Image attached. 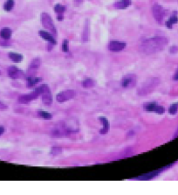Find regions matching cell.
I'll return each instance as SVG.
<instances>
[{"instance_id":"obj_24","label":"cell","mask_w":178,"mask_h":195,"mask_svg":"<svg viewBox=\"0 0 178 195\" xmlns=\"http://www.w3.org/2000/svg\"><path fill=\"white\" fill-rule=\"evenodd\" d=\"M54 11L58 14V15H62L64 12L66 11V7L64 5H61V4H56L54 6Z\"/></svg>"},{"instance_id":"obj_20","label":"cell","mask_w":178,"mask_h":195,"mask_svg":"<svg viewBox=\"0 0 178 195\" xmlns=\"http://www.w3.org/2000/svg\"><path fill=\"white\" fill-rule=\"evenodd\" d=\"M8 56L14 62H20V61H22L23 60L22 54H17V53H9Z\"/></svg>"},{"instance_id":"obj_5","label":"cell","mask_w":178,"mask_h":195,"mask_svg":"<svg viewBox=\"0 0 178 195\" xmlns=\"http://www.w3.org/2000/svg\"><path fill=\"white\" fill-rule=\"evenodd\" d=\"M121 84L124 89H132L136 85V75L134 74H128L124 75L122 79Z\"/></svg>"},{"instance_id":"obj_23","label":"cell","mask_w":178,"mask_h":195,"mask_svg":"<svg viewBox=\"0 0 178 195\" xmlns=\"http://www.w3.org/2000/svg\"><path fill=\"white\" fill-rule=\"evenodd\" d=\"M13 6H14V0H7L4 4V9L6 12H10L12 10Z\"/></svg>"},{"instance_id":"obj_2","label":"cell","mask_w":178,"mask_h":195,"mask_svg":"<svg viewBox=\"0 0 178 195\" xmlns=\"http://www.w3.org/2000/svg\"><path fill=\"white\" fill-rule=\"evenodd\" d=\"M158 84H159V80L157 78L148 79L140 86L137 93L141 95H146L153 92V90L157 87Z\"/></svg>"},{"instance_id":"obj_12","label":"cell","mask_w":178,"mask_h":195,"mask_svg":"<svg viewBox=\"0 0 178 195\" xmlns=\"http://www.w3.org/2000/svg\"><path fill=\"white\" fill-rule=\"evenodd\" d=\"M7 73L11 79H21L24 76V74L22 70L15 66L9 67L7 69Z\"/></svg>"},{"instance_id":"obj_31","label":"cell","mask_w":178,"mask_h":195,"mask_svg":"<svg viewBox=\"0 0 178 195\" xmlns=\"http://www.w3.org/2000/svg\"><path fill=\"white\" fill-rule=\"evenodd\" d=\"M169 51H170L171 54H175V53H177L178 51V47L177 46H172Z\"/></svg>"},{"instance_id":"obj_26","label":"cell","mask_w":178,"mask_h":195,"mask_svg":"<svg viewBox=\"0 0 178 195\" xmlns=\"http://www.w3.org/2000/svg\"><path fill=\"white\" fill-rule=\"evenodd\" d=\"M177 110H178V103L172 104V105L169 107V109H168V112H169L170 115H175V114H177Z\"/></svg>"},{"instance_id":"obj_8","label":"cell","mask_w":178,"mask_h":195,"mask_svg":"<svg viewBox=\"0 0 178 195\" xmlns=\"http://www.w3.org/2000/svg\"><path fill=\"white\" fill-rule=\"evenodd\" d=\"M171 165H172V164H169V165H168L166 167L161 168V169H159V170H156V171H154V172H148V173H146V174H142V175H141V176H139V177L134 178V179H136V180H151V179H153L154 178H156V176H158L161 172H162L163 171H165L166 169H168V167H170Z\"/></svg>"},{"instance_id":"obj_10","label":"cell","mask_w":178,"mask_h":195,"mask_svg":"<svg viewBox=\"0 0 178 195\" xmlns=\"http://www.w3.org/2000/svg\"><path fill=\"white\" fill-rule=\"evenodd\" d=\"M64 125L67 131L71 133H76L79 131V123L75 119H67V121H63Z\"/></svg>"},{"instance_id":"obj_22","label":"cell","mask_w":178,"mask_h":195,"mask_svg":"<svg viewBox=\"0 0 178 195\" xmlns=\"http://www.w3.org/2000/svg\"><path fill=\"white\" fill-rule=\"evenodd\" d=\"M178 23V18L177 15H173L169 18V19L166 22V25H167L168 28H172L173 25L174 24Z\"/></svg>"},{"instance_id":"obj_14","label":"cell","mask_w":178,"mask_h":195,"mask_svg":"<svg viewBox=\"0 0 178 195\" xmlns=\"http://www.w3.org/2000/svg\"><path fill=\"white\" fill-rule=\"evenodd\" d=\"M126 47V43L125 42H121V41H111L108 44V49L112 52H120L123 50Z\"/></svg>"},{"instance_id":"obj_25","label":"cell","mask_w":178,"mask_h":195,"mask_svg":"<svg viewBox=\"0 0 178 195\" xmlns=\"http://www.w3.org/2000/svg\"><path fill=\"white\" fill-rule=\"evenodd\" d=\"M39 115L42 118H44L45 120H50L53 118V115L52 114H50L49 112H46V111H39Z\"/></svg>"},{"instance_id":"obj_29","label":"cell","mask_w":178,"mask_h":195,"mask_svg":"<svg viewBox=\"0 0 178 195\" xmlns=\"http://www.w3.org/2000/svg\"><path fill=\"white\" fill-rule=\"evenodd\" d=\"M62 50L63 52H68V40L67 39H65L63 41V44H62Z\"/></svg>"},{"instance_id":"obj_15","label":"cell","mask_w":178,"mask_h":195,"mask_svg":"<svg viewBox=\"0 0 178 195\" xmlns=\"http://www.w3.org/2000/svg\"><path fill=\"white\" fill-rule=\"evenodd\" d=\"M99 120L100 122L102 124L103 128L100 130V134H107L109 130V123H108V120L105 117V116H100L99 117Z\"/></svg>"},{"instance_id":"obj_1","label":"cell","mask_w":178,"mask_h":195,"mask_svg":"<svg viewBox=\"0 0 178 195\" xmlns=\"http://www.w3.org/2000/svg\"><path fill=\"white\" fill-rule=\"evenodd\" d=\"M168 40L166 37L163 36H156L153 38H149L142 41L140 46V51L145 54H152L163 50V48L167 46Z\"/></svg>"},{"instance_id":"obj_28","label":"cell","mask_w":178,"mask_h":195,"mask_svg":"<svg viewBox=\"0 0 178 195\" xmlns=\"http://www.w3.org/2000/svg\"><path fill=\"white\" fill-rule=\"evenodd\" d=\"M114 6H115L116 9H126V8L128 7V5H127L126 4H124L122 1L115 3V4H114Z\"/></svg>"},{"instance_id":"obj_34","label":"cell","mask_w":178,"mask_h":195,"mask_svg":"<svg viewBox=\"0 0 178 195\" xmlns=\"http://www.w3.org/2000/svg\"><path fill=\"white\" fill-rule=\"evenodd\" d=\"M124 4H126L128 6H129L130 4H131V0H122Z\"/></svg>"},{"instance_id":"obj_16","label":"cell","mask_w":178,"mask_h":195,"mask_svg":"<svg viewBox=\"0 0 178 195\" xmlns=\"http://www.w3.org/2000/svg\"><path fill=\"white\" fill-rule=\"evenodd\" d=\"M39 34L40 35V37H42L44 39L47 40V42H49L50 44H52V45H56V44H57L55 39L53 38V36L52 34H50V33H48L47 32L39 31Z\"/></svg>"},{"instance_id":"obj_35","label":"cell","mask_w":178,"mask_h":195,"mask_svg":"<svg viewBox=\"0 0 178 195\" xmlns=\"http://www.w3.org/2000/svg\"><path fill=\"white\" fill-rule=\"evenodd\" d=\"M173 80H178V70L175 73V74H174V76H173Z\"/></svg>"},{"instance_id":"obj_27","label":"cell","mask_w":178,"mask_h":195,"mask_svg":"<svg viewBox=\"0 0 178 195\" xmlns=\"http://www.w3.org/2000/svg\"><path fill=\"white\" fill-rule=\"evenodd\" d=\"M62 152V149L59 147V146H53L52 150H51V154L53 156H57V155H59L60 153Z\"/></svg>"},{"instance_id":"obj_19","label":"cell","mask_w":178,"mask_h":195,"mask_svg":"<svg viewBox=\"0 0 178 195\" xmlns=\"http://www.w3.org/2000/svg\"><path fill=\"white\" fill-rule=\"evenodd\" d=\"M41 65V60L39 58H35L33 59L32 61H31V64H30V67H29V69L31 70H37L40 67Z\"/></svg>"},{"instance_id":"obj_3","label":"cell","mask_w":178,"mask_h":195,"mask_svg":"<svg viewBox=\"0 0 178 195\" xmlns=\"http://www.w3.org/2000/svg\"><path fill=\"white\" fill-rule=\"evenodd\" d=\"M35 90L39 94V95L42 96V102L44 105H51L53 103V95L47 85L42 84L41 86L38 87Z\"/></svg>"},{"instance_id":"obj_4","label":"cell","mask_w":178,"mask_h":195,"mask_svg":"<svg viewBox=\"0 0 178 195\" xmlns=\"http://www.w3.org/2000/svg\"><path fill=\"white\" fill-rule=\"evenodd\" d=\"M51 135L53 138H64L69 136L70 133L67 131V130L64 125V123L59 122L53 126L51 131Z\"/></svg>"},{"instance_id":"obj_6","label":"cell","mask_w":178,"mask_h":195,"mask_svg":"<svg viewBox=\"0 0 178 195\" xmlns=\"http://www.w3.org/2000/svg\"><path fill=\"white\" fill-rule=\"evenodd\" d=\"M41 20H42V25L44 28L48 29L52 33L56 34L57 31H56L55 25L53 24V21L52 19V18L50 17V15L48 13H43L41 16Z\"/></svg>"},{"instance_id":"obj_13","label":"cell","mask_w":178,"mask_h":195,"mask_svg":"<svg viewBox=\"0 0 178 195\" xmlns=\"http://www.w3.org/2000/svg\"><path fill=\"white\" fill-rule=\"evenodd\" d=\"M39 96V94L36 90H34L33 92L30 93V94H27V95H23L19 97V102L20 103H29L30 102L36 100L38 97Z\"/></svg>"},{"instance_id":"obj_18","label":"cell","mask_w":178,"mask_h":195,"mask_svg":"<svg viewBox=\"0 0 178 195\" xmlns=\"http://www.w3.org/2000/svg\"><path fill=\"white\" fill-rule=\"evenodd\" d=\"M26 79H27L28 87H29V88L33 87L36 84H38L39 82L41 81V79H40V78H38V77H36L35 75H28V76L26 77Z\"/></svg>"},{"instance_id":"obj_9","label":"cell","mask_w":178,"mask_h":195,"mask_svg":"<svg viewBox=\"0 0 178 195\" xmlns=\"http://www.w3.org/2000/svg\"><path fill=\"white\" fill-rule=\"evenodd\" d=\"M152 12H153L154 18L156 19V21L161 23L164 18V15H165V12H164L162 6H161L158 4H154V6L152 7Z\"/></svg>"},{"instance_id":"obj_17","label":"cell","mask_w":178,"mask_h":195,"mask_svg":"<svg viewBox=\"0 0 178 195\" xmlns=\"http://www.w3.org/2000/svg\"><path fill=\"white\" fill-rule=\"evenodd\" d=\"M11 33H12V31L11 29L8 28V27H5V28H3L0 31V37L4 40H8L11 38Z\"/></svg>"},{"instance_id":"obj_33","label":"cell","mask_w":178,"mask_h":195,"mask_svg":"<svg viewBox=\"0 0 178 195\" xmlns=\"http://www.w3.org/2000/svg\"><path fill=\"white\" fill-rule=\"evenodd\" d=\"M4 131H5V129H4V127L2 126V125H0V136H2V135L4 133Z\"/></svg>"},{"instance_id":"obj_32","label":"cell","mask_w":178,"mask_h":195,"mask_svg":"<svg viewBox=\"0 0 178 195\" xmlns=\"http://www.w3.org/2000/svg\"><path fill=\"white\" fill-rule=\"evenodd\" d=\"M7 109V106L4 103H3L2 102H0V110H4V109Z\"/></svg>"},{"instance_id":"obj_11","label":"cell","mask_w":178,"mask_h":195,"mask_svg":"<svg viewBox=\"0 0 178 195\" xmlns=\"http://www.w3.org/2000/svg\"><path fill=\"white\" fill-rule=\"evenodd\" d=\"M144 109L146 111L148 112H156L157 114H163L165 112V109L162 106H160L156 103H149L144 105Z\"/></svg>"},{"instance_id":"obj_7","label":"cell","mask_w":178,"mask_h":195,"mask_svg":"<svg viewBox=\"0 0 178 195\" xmlns=\"http://www.w3.org/2000/svg\"><path fill=\"white\" fill-rule=\"evenodd\" d=\"M74 96H75V92L72 89H68V90H64V91L57 94L56 100L58 103H61L67 102L69 100H72Z\"/></svg>"},{"instance_id":"obj_21","label":"cell","mask_w":178,"mask_h":195,"mask_svg":"<svg viewBox=\"0 0 178 195\" xmlns=\"http://www.w3.org/2000/svg\"><path fill=\"white\" fill-rule=\"evenodd\" d=\"M95 86V81L92 79H86L82 81V87L85 89H91Z\"/></svg>"},{"instance_id":"obj_30","label":"cell","mask_w":178,"mask_h":195,"mask_svg":"<svg viewBox=\"0 0 178 195\" xmlns=\"http://www.w3.org/2000/svg\"><path fill=\"white\" fill-rule=\"evenodd\" d=\"M88 26H86V28H85V30H84V33H83V40H84V41H88Z\"/></svg>"}]
</instances>
